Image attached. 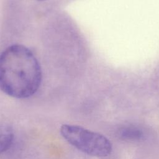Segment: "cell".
Listing matches in <instances>:
<instances>
[{
    "label": "cell",
    "mask_w": 159,
    "mask_h": 159,
    "mask_svg": "<svg viewBox=\"0 0 159 159\" xmlns=\"http://www.w3.org/2000/svg\"><path fill=\"white\" fill-rule=\"evenodd\" d=\"M41 81L39 61L26 47L12 45L0 55V89L7 95L19 99L30 97Z\"/></svg>",
    "instance_id": "1"
},
{
    "label": "cell",
    "mask_w": 159,
    "mask_h": 159,
    "mask_svg": "<svg viewBox=\"0 0 159 159\" xmlns=\"http://www.w3.org/2000/svg\"><path fill=\"white\" fill-rule=\"evenodd\" d=\"M60 133L71 145L88 155L103 157L111 152V143L105 136L99 133L70 124L61 125Z\"/></svg>",
    "instance_id": "2"
},
{
    "label": "cell",
    "mask_w": 159,
    "mask_h": 159,
    "mask_svg": "<svg viewBox=\"0 0 159 159\" xmlns=\"http://www.w3.org/2000/svg\"><path fill=\"white\" fill-rule=\"evenodd\" d=\"M12 129L6 124L0 125V154L8 150L14 140Z\"/></svg>",
    "instance_id": "3"
},
{
    "label": "cell",
    "mask_w": 159,
    "mask_h": 159,
    "mask_svg": "<svg viewBox=\"0 0 159 159\" xmlns=\"http://www.w3.org/2000/svg\"><path fill=\"white\" fill-rule=\"evenodd\" d=\"M119 137L125 140H139L143 137V131L137 127L133 125L124 126L118 131Z\"/></svg>",
    "instance_id": "4"
},
{
    "label": "cell",
    "mask_w": 159,
    "mask_h": 159,
    "mask_svg": "<svg viewBox=\"0 0 159 159\" xmlns=\"http://www.w3.org/2000/svg\"><path fill=\"white\" fill-rule=\"evenodd\" d=\"M39 1H45V0H39Z\"/></svg>",
    "instance_id": "5"
}]
</instances>
